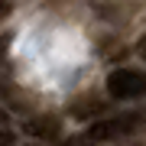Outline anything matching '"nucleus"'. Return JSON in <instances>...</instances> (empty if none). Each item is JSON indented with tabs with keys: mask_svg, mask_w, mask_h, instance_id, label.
Listing matches in <instances>:
<instances>
[{
	"mask_svg": "<svg viewBox=\"0 0 146 146\" xmlns=\"http://www.w3.org/2000/svg\"><path fill=\"white\" fill-rule=\"evenodd\" d=\"M0 146H13V133L10 130H0Z\"/></svg>",
	"mask_w": 146,
	"mask_h": 146,
	"instance_id": "39448f33",
	"label": "nucleus"
},
{
	"mask_svg": "<svg viewBox=\"0 0 146 146\" xmlns=\"http://www.w3.org/2000/svg\"><path fill=\"white\" fill-rule=\"evenodd\" d=\"M136 52H140V55H143V58H146V36H143V39H140V42H136Z\"/></svg>",
	"mask_w": 146,
	"mask_h": 146,
	"instance_id": "0eeeda50",
	"label": "nucleus"
},
{
	"mask_svg": "<svg viewBox=\"0 0 146 146\" xmlns=\"http://www.w3.org/2000/svg\"><path fill=\"white\" fill-rule=\"evenodd\" d=\"M107 94L117 101H130V98H143L146 94V72L136 68H117L107 75Z\"/></svg>",
	"mask_w": 146,
	"mask_h": 146,
	"instance_id": "f03ea898",
	"label": "nucleus"
},
{
	"mask_svg": "<svg viewBox=\"0 0 146 146\" xmlns=\"http://www.w3.org/2000/svg\"><path fill=\"white\" fill-rule=\"evenodd\" d=\"M143 120H146V110H140V114H120V117H107V120H98V123H91V127H88L84 140H91V143L120 140V136L133 133L136 127H143Z\"/></svg>",
	"mask_w": 146,
	"mask_h": 146,
	"instance_id": "f257e3e1",
	"label": "nucleus"
},
{
	"mask_svg": "<svg viewBox=\"0 0 146 146\" xmlns=\"http://www.w3.org/2000/svg\"><path fill=\"white\" fill-rule=\"evenodd\" d=\"M10 16V0H0V20H7Z\"/></svg>",
	"mask_w": 146,
	"mask_h": 146,
	"instance_id": "423d86ee",
	"label": "nucleus"
},
{
	"mask_svg": "<svg viewBox=\"0 0 146 146\" xmlns=\"http://www.w3.org/2000/svg\"><path fill=\"white\" fill-rule=\"evenodd\" d=\"M58 130H62V127H58V117H52V114H42V117L26 120V133L36 136V140H55Z\"/></svg>",
	"mask_w": 146,
	"mask_h": 146,
	"instance_id": "7ed1b4c3",
	"label": "nucleus"
},
{
	"mask_svg": "<svg viewBox=\"0 0 146 146\" xmlns=\"http://www.w3.org/2000/svg\"><path fill=\"white\" fill-rule=\"evenodd\" d=\"M7 120H10V114H7L3 107H0V123H7Z\"/></svg>",
	"mask_w": 146,
	"mask_h": 146,
	"instance_id": "6e6552de",
	"label": "nucleus"
},
{
	"mask_svg": "<svg viewBox=\"0 0 146 146\" xmlns=\"http://www.w3.org/2000/svg\"><path fill=\"white\" fill-rule=\"evenodd\" d=\"M7 52H10V36H0V62L7 58Z\"/></svg>",
	"mask_w": 146,
	"mask_h": 146,
	"instance_id": "20e7f679",
	"label": "nucleus"
}]
</instances>
